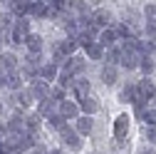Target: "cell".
Listing matches in <instances>:
<instances>
[{
  "mask_svg": "<svg viewBox=\"0 0 156 154\" xmlns=\"http://www.w3.org/2000/svg\"><path fill=\"white\" fill-rule=\"evenodd\" d=\"M84 70H87V60H84V57H80V55H69L67 60H65V65H62L60 72L72 75V77H80Z\"/></svg>",
  "mask_w": 156,
  "mask_h": 154,
  "instance_id": "1",
  "label": "cell"
},
{
  "mask_svg": "<svg viewBox=\"0 0 156 154\" xmlns=\"http://www.w3.org/2000/svg\"><path fill=\"white\" fill-rule=\"evenodd\" d=\"M60 137H62V142L67 144L69 152H80V149H82V137H80V134H77L69 124H65V127L60 129Z\"/></svg>",
  "mask_w": 156,
  "mask_h": 154,
  "instance_id": "2",
  "label": "cell"
},
{
  "mask_svg": "<svg viewBox=\"0 0 156 154\" xmlns=\"http://www.w3.org/2000/svg\"><path fill=\"white\" fill-rule=\"evenodd\" d=\"M136 92H139V100H154L156 97V82L151 80V77H144V80L136 85Z\"/></svg>",
  "mask_w": 156,
  "mask_h": 154,
  "instance_id": "3",
  "label": "cell"
},
{
  "mask_svg": "<svg viewBox=\"0 0 156 154\" xmlns=\"http://www.w3.org/2000/svg\"><path fill=\"white\" fill-rule=\"evenodd\" d=\"M30 94H32V100H45V97H50V82H45V80H32L30 82Z\"/></svg>",
  "mask_w": 156,
  "mask_h": 154,
  "instance_id": "4",
  "label": "cell"
},
{
  "mask_svg": "<svg viewBox=\"0 0 156 154\" xmlns=\"http://www.w3.org/2000/svg\"><path fill=\"white\" fill-rule=\"evenodd\" d=\"M139 60H141V55L134 52V50H122V55H119V65L124 70H136V67H139Z\"/></svg>",
  "mask_w": 156,
  "mask_h": 154,
  "instance_id": "5",
  "label": "cell"
},
{
  "mask_svg": "<svg viewBox=\"0 0 156 154\" xmlns=\"http://www.w3.org/2000/svg\"><path fill=\"white\" fill-rule=\"evenodd\" d=\"M57 112H60L65 119H77V117H80V107H77V100H62L60 105H57Z\"/></svg>",
  "mask_w": 156,
  "mask_h": 154,
  "instance_id": "6",
  "label": "cell"
},
{
  "mask_svg": "<svg viewBox=\"0 0 156 154\" xmlns=\"http://www.w3.org/2000/svg\"><path fill=\"white\" fill-rule=\"evenodd\" d=\"M112 20H114V15H112V10H107V8H99V10H94L92 13V23L97 25V28H112Z\"/></svg>",
  "mask_w": 156,
  "mask_h": 154,
  "instance_id": "7",
  "label": "cell"
},
{
  "mask_svg": "<svg viewBox=\"0 0 156 154\" xmlns=\"http://www.w3.org/2000/svg\"><path fill=\"white\" fill-rule=\"evenodd\" d=\"M97 42H99V45L107 50V47H112V45H116V42H119V37H116L114 28H102L99 32H97Z\"/></svg>",
  "mask_w": 156,
  "mask_h": 154,
  "instance_id": "8",
  "label": "cell"
},
{
  "mask_svg": "<svg viewBox=\"0 0 156 154\" xmlns=\"http://www.w3.org/2000/svg\"><path fill=\"white\" fill-rule=\"evenodd\" d=\"M77 107H80L82 114H97V112H99V102H97L92 94H84V97H80V100H77Z\"/></svg>",
  "mask_w": 156,
  "mask_h": 154,
  "instance_id": "9",
  "label": "cell"
},
{
  "mask_svg": "<svg viewBox=\"0 0 156 154\" xmlns=\"http://www.w3.org/2000/svg\"><path fill=\"white\" fill-rule=\"evenodd\" d=\"M92 129H94V119H92V114H82V117H77L74 132L80 134V137H87V134H92Z\"/></svg>",
  "mask_w": 156,
  "mask_h": 154,
  "instance_id": "10",
  "label": "cell"
},
{
  "mask_svg": "<svg viewBox=\"0 0 156 154\" xmlns=\"http://www.w3.org/2000/svg\"><path fill=\"white\" fill-rule=\"evenodd\" d=\"M47 15V3L45 0H30L27 3V17H35V20H40V17Z\"/></svg>",
  "mask_w": 156,
  "mask_h": 154,
  "instance_id": "11",
  "label": "cell"
},
{
  "mask_svg": "<svg viewBox=\"0 0 156 154\" xmlns=\"http://www.w3.org/2000/svg\"><path fill=\"white\" fill-rule=\"evenodd\" d=\"M72 94H74V100H80V97H84V94H89L92 92V85H89V80H82V77H74V82H72Z\"/></svg>",
  "mask_w": 156,
  "mask_h": 154,
  "instance_id": "12",
  "label": "cell"
},
{
  "mask_svg": "<svg viewBox=\"0 0 156 154\" xmlns=\"http://www.w3.org/2000/svg\"><path fill=\"white\" fill-rule=\"evenodd\" d=\"M23 122H25V132H37V129H40L42 127V117H40V114H37V112H23Z\"/></svg>",
  "mask_w": 156,
  "mask_h": 154,
  "instance_id": "13",
  "label": "cell"
},
{
  "mask_svg": "<svg viewBox=\"0 0 156 154\" xmlns=\"http://www.w3.org/2000/svg\"><path fill=\"white\" fill-rule=\"evenodd\" d=\"M99 77H102V82L107 87H112V85H116V80H119V70H116V65H104Z\"/></svg>",
  "mask_w": 156,
  "mask_h": 154,
  "instance_id": "14",
  "label": "cell"
},
{
  "mask_svg": "<svg viewBox=\"0 0 156 154\" xmlns=\"http://www.w3.org/2000/svg\"><path fill=\"white\" fill-rule=\"evenodd\" d=\"M57 75H60V67H57V65H52V62H42L40 72H37V77H40V80H45V82L57 80Z\"/></svg>",
  "mask_w": 156,
  "mask_h": 154,
  "instance_id": "15",
  "label": "cell"
},
{
  "mask_svg": "<svg viewBox=\"0 0 156 154\" xmlns=\"http://www.w3.org/2000/svg\"><path fill=\"white\" fill-rule=\"evenodd\" d=\"M25 47H27V52H42V47H45L42 35H37V32H27V37H25Z\"/></svg>",
  "mask_w": 156,
  "mask_h": 154,
  "instance_id": "16",
  "label": "cell"
},
{
  "mask_svg": "<svg viewBox=\"0 0 156 154\" xmlns=\"http://www.w3.org/2000/svg\"><path fill=\"white\" fill-rule=\"evenodd\" d=\"M126 134H129V117L126 114H119V117L114 119V137L122 139V137H126Z\"/></svg>",
  "mask_w": 156,
  "mask_h": 154,
  "instance_id": "17",
  "label": "cell"
},
{
  "mask_svg": "<svg viewBox=\"0 0 156 154\" xmlns=\"http://www.w3.org/2000/svg\"><path fill=\"white\" fill-rule=\"evenodd\" d=\"M27 3L30 0H10L8 13L15 15V17H27Z\"/></svg>",
  "mask_w": 156,
  "mask_h": 154,
  "instance_id": "18",
  "label": "cell"
},
{
  "mask_svg": "<svg viewBox=\"0 0 156 154\" xmlns=\"http://www.w3.org/2000/svg\"><path fill=\"white\" fill-rule=\"evenodd\" d=\"M0 70L3 72H15L17 70V57L12 52H0Z\"/></svg>",
  "mask_w": 156,
  "mask_h": 154,
  "instance_id": "19",
  "label": "cell"
},
{
  "mask_svg": "<svg viewBox=\"0 0 156 154\" xmlns=\"http://www.w3.org/2000/svg\"><path fill=\"white\" fill-rule=\"evenodd\" d=\"M136 100H139L136 85H126V87H122V92H119V102H124V105H134Z\"/></svg>",
  "mask_w": 156,
  "mask_h": 154,
  "instance_id": "20",
  "label": "cell"
},
{
  "mask_svg": "<svg viewBox=\"0 0 156 154\" xmlns=\"http://www.w3.org/2000/svg\"><path fill=\"white\" fill-rule=\"evenodd\" d=\"M57 50H60L65 57H69V55H77V50H80V45H77V40L74 37H65V40L57 45Z\"/></svg>",
  "mask_w": 156,
  "mask_h": 154,
  "instance_id": "21",
  "label": "cell"
},
{
  "mask_svg": "<svg viewBox=\"0 0 156 154\" xmlns=\"http://www.w3.org/2000/svg\"><path fill=\"white\" fill-rule=\"evenodd\" d=\"M52 112H57V102L50 100V97L40 100V105H37V114H40V117H50Z\"/></svg>",
  "mask_w": 156,
  "mask_h": 154,
  "instance_id": "22",
  "label": "cell"
},
{
  "mask_svg": "<svg viewBox=\"0 0 156 154\" xmlns=\"http://www.w3.org/2000/svg\"><path fill=\"white\" fill-rule=\"evenodd\" d=\"M8 132H25V122H23V112H15L12 117L5 122Z\"/></svg>",
  "mask_w": 156,
  "mask_h": 154,
  "instance_id": "23",
  "label": "cell"
},
{
  "mask_svg": "<svg viewBox=\"0 0 156 154\" xmlns=\"http://www.w3.org/2000/svg\"><path fill=\"white\" fill-rule=\"evenodd\" d=\"M12 25H15V15H10V13H0V35L8 37V32L12 30Z\"/></svg>",
  "mask_w": 156,
  "mask_h": 154,
  "instance_id": "24",
  "label": "cell"
},
{
  "mask_svg": "<svg viewBox=\"0 0 156 154\" xmlns=\"http://www.w3.org/2000/svg\"><path fill=\"white\" fill-rule=\"evenodd\" d=\"M136 70H141L146 77L156 70V60H154V55H141V60H139V67H136Z\"/></svg>",
  "mask_w": 156,
  "mask_h": 154,
  "instance_id": "25",
  "label": "cell"
},
{
  "mask_svg": "<svg viewBox=\"0 0 156 154\" xmlns=\"http://www.w3.org/2000/svg\"><path fill=\"white\" fill-rule=\"evenodd\" d=\"M69 13H74V17L89 15V5L84 3V0H69Z\"/></svg>",
  "mask_w": 156,
  "mask_h": 154,
  "instance_id": "26",
  "label": "cell"
},
{
  "mask_svg": "<svg viewBox=\"0 0 156 154\" xmlns=\"http://www.w3.org/2000/svg\"><path fill=\"white\" fill-rule=\"evenodd\" d=\"M5 87L10 92H17V90H23V77L17 75V72H8V80H5Z\"/></svg>",
  "mask_w": 156,
  "mask_h": 154,
  "instance_id": "27",
  "label": "cell"
},
{
  "mask_svg": "<svg viewBox=\"0 0 156 154\" xmlns=\"http://www.w3.org/2000/svg\"><path fill=\"white\" fill-rule=\"evenodd\" d=\"M119 55H122V50L116 47V45H112V47L104 50V57H102V60H107V65H119Z\"/></svg>",
  "mask_w": 156,
  "mask_h": 154,
  "instance_id": "28",
  "label": "cell"
},
{
  "mask_svg": "<svg viewBox=\"0 0 156 154\" xmlns=\"http://www.w3.org/2000/svg\"><path fill=\"white\" fill-rule=\"evenodd\" d=\"M84 52H87V57H89V60H102V57H104V47H102L99 42L87 45V47H84Z\"/></svg>",
  "mask_w": 156,
  "mask_h": 154,
  "instance_id": "29",
  "label": "cell"
},
{
  "mask_svg": "<svg viewBox=\"0 0 156 154\" xmlns=\"http://www.w3.org/2000/svg\"><path fill=\"white\" fill-rule=\"evenodd\" d=\"M47 124H50L52 129H57V132H60V129H62V127L67 124V119L62 117V114H60V112H52V114H50V117H47Z\"/></svg>",
  "mask_w": 156,
  "mask_h": 154,
  "instance_id": "30",
  "label": "cell"
},
{
  "mask_svg": "<svg viewBox=\"0 0 156 154\" xmlns=\"http://www.w3.org/2000/svg\"><path fill=\"white\" fill-rule=\"evenodd\" d=\"M25 65H27V67H35V70H40V67H42V52H27Z\"/></svg>",
  "mask_w": 156,
  "mask_h": 154,
  "instance_id": "31",
  "label": "cell"
},
{
  "mask_svg": "<svg viewBox=\"0 0 156 154\" xmlns=\"http://www.w3.org/2000/svg\"><path fill=\"white\" fill-rule=\"evenodd\" d=\"M47 5H52L60 15H67V13H69V0H50Z\"/></svg>",
  "mask_w": 156,
  "mask_h": 154,
  "instance_id": "32",
  "label": "cell"
},
{
  "mask_svg": "<svg viewBox=\"0 0 156 154\" xmlns=\"http://www.w3.org/2000/svg\"><path fill=\"white\" fill-rule=\"evenodd\" d=\"M114 32H116V37H119V40H124V37H129V35H134V30L126 25V23H119L114 28Z\"/></svg>",
  "mask_w": 156,
  "mask_h": 154,
  "instance_id": "33",
  "label": "cell"
},
{
  "mask_svg": "<svg viewBox=\"0 0 156 154\" xmlns=\"http://www.w3.org/2000/svg\"><path fill=\"white\" fill-rule=\"evenodd\" d=\"M65 94H67V90H62L60 85H57V87H50V100H55L57 105L65 100Z\"/></svg>",
  "mask_w": 156,
  "mask_h": 154,
  "instance_id": "34",
  "label": "cell"
},
{
  "mask_svg": "<svg viewBox=\"0 0 156 154\" xmlns=\"http://www.w3.org/2000/svg\"><path fill=\"white\" fill-rule=\"evenodd\" d=\"M72 82H74V77H72V75H65V72L57 75V85H60L62 90H69V87H72Z\"/></svg>",
  "mask_w": 156,
  "mask_h": 154,
  "instance_id": "35",
  "label": "cell"
},
{
  "mask_svg": "<svg viewBox=\"0 0 156 154\" xmlns=\"http://www.w3.org/2000/svg\"><path fill=\"white\" fill-rule=\"evenodd\" d=\"M146 109H149V100H136V102H134V114H136L139 119L144 117Z\"/></svg>",
  "mask_w": 156,
  "mask_h": 154,
  "instance_id": "36",
  "label": "cell"
},
{
  "mask_svg": "<svg viewBox=\"0 0 156 154\" xmlns=\"http://www.w3.org/2000/svg\"><path fill=\"white\" fill-rule=\"evenodd\" d=\"M141 119H144L149 127H156V109H151V107H149V109L144 112V117H141Z\"/></svg>",
  "mask_w": 156,
  "mask_h": 154,
  "instance_id": "37",
  "label": "cell"
},
{
  "mask_svg": "<svg viewBox=\"0 0 156 154\" xmlns=\"http://www.w3.org/2000/svg\"><path fill=\"white\" fill-rule=\"evenodd\" d=\"M144 17H146V23H149V20H156V5L149 3V5L144 8Z\"/></svg>",
  "mask_w": 156,
  "mask_h": 154,
  "instance_id": "38",
  "label": "cell"
},
{
  "mask_svg": "<svg viewBox=\"0 0 156 154\" xmlns=\"http://www.w3.org/2000/svg\"><path fill=\"white\" fill-rule=\"evenodd\" d=\"M146 139L151 144H156V127H146Z\"/></svg>",
  "mask_w": 156,
  "mask_h": 154,
  "instance_id": "39",
  "label": "cell"
},
{
  "mask_svg": "<svg viewBox=\"0 0 156 154\" xmlns=\"http://www.w3.org/2000/svg\"><path fill=\"white\" fill-rule=\"evenodd\" d=\"M5 80H8V72H3V70H0V90L5 87Z\"/></svg>",
  "mask_w": 156,
  "mask_h": 154,
  "instance_id": "40",
  "label": "cell"
},
{
  "mask_svg": "<svg viewBox=\"0 0 156 154\" xmlns=\"http://www.w3.org/2000/svg\"><path fill=\"white\" fill-rule=\"evenodd\" d=\"M5 134H8V127H5V122H0V142H3Z\"/></svg>",
  "mask_w": 156,
  "mask_h": 154,
  "instance_id": "41",
  "label": "cell"
},
{
  "mask_svg": "<svg viewBox=\"0 0 156 154\" xmlns=\"http://www.w3.org/2000/svg\"><path fill=\"white\" fill-rule=\"evenodd\" d=\"M139 154H156L151 147H144V149H139Z\"/></svg>",
  "mask_w": 156,
  "mask_h": 154,
  "instance_id": "42",
  "label": "cell"
},
{
  "mask_svg": "<svg viewBox=\"0 0 156 154\" xmlns=\"http://www.w3.org/2000/svg\"><path fill=\"white\" fill-rule=\"evenodd\" d=\"M47 154H65V152H62V149H50Z\"/></svg>",
  "mask_w": 156,
  "mask_h": 154,
  "instance_id": "43",
  "label": "cell"
},
{
  "mask_svg": "<svg viewBox=\"0 0 156 154\" xmlns=\"http://www.w3.org/2000/svg\"><path fill=\"white\" fill-rule=\"evenodd\" d=\"M3 112H5V102L0 100V117H3Z\"/></svg>",
  "mask_w": 156,
  "mask_h": 154,
  "instance_id": "44",
  "label": "cell"
},
{
  "mask_svg": "<svg viewBox=\"0 0 156 154\" xmlns=\"http://www.w3.org/2000/svg\"><path fill=\"white\" fill-rule=\"evenodd\" d=\"M3 42H5V37H3V35H0V52H3Z\"/></svg>",
  "mask_w": 156,
  "mask_h": 154,
  "instance_id": "45",
  "label": "cell"
},
{
  "mask_svg": "<svg viewBox=\"0 0 156 154\" xmlns=\"http://www.w3.org/2000/svg\"><path fill=\"white\" fill-rule=\"evenodd\" d=\"M0 3H8V0H0Z\"/></svg>",
  "mask_w": 156,
  "mask_h": 154,
  "instance_id": "46",
  "label": "cell"
}]
</instances>
